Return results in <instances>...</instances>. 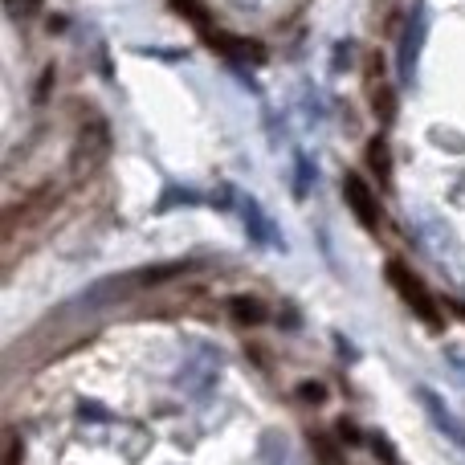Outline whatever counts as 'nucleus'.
Segmentation results:
<instances>
[{"label": "nucleus", "instance_id": "obj_1", "mask_svg": "<svg viewBox=\"0 0 465 465\" xmlns=\"http://www.w3.org/2000/svg\"><path fill=\"white\" fill-rule=\"evenodd\" d=\"M388 278H392V286L401 290V298L412 306V314L417 319H425L429 327H441V314H437V306H433V298H429V290L417 282V273L409 270L404 262H392L388 265Z\"/></svg>", "mask_w": 465, "mask_h": 465}, {"label": "nucleus", "instance_id": "obj_2", "mask_svg": "<svg viewBox=\"0 0 465 465\" xmlns=\"http://www.w3.org/2000/svg\"><path fill=\"white\" fill-rule=\"evenodd\" d=\"M343 193H347V204L360 213L363 225L376 229V225H380V204H376V196H371V188L363 184L360 176H347V180H343Z\"/></svg>", "mask_w": 465, "mask_h": 465}, {"label": "nucleus", "instance_id": "obj_3", "mask_svg": "<svg viewBox=\"0 0 465 465\" xmlns=\"http://www.w3.org/2000/svg\"><path fill=\"white\" fill-rule=\"evenodd\" d=\"M103 163V127H86L78 139V155H74V176H90Z\"/></svg>", "mask_w": 465, "mask_h": 465}, {"label": "nucleus", "instance_id": "obj_4", "mask_svg": "<svg viewBox=\"0 0 465 465\" xmlns=\"http://www.w3.org/2000/svg\"><path fill=\"white\" fill-rule=\"evenodd\" d=\"M368 163H371V172H376L380 180H392V163H388V147H384V139H371V147H368Z\"/></svg>", "mask_w": 465, "mask_h": 465}, {"label": "nucleus", "instance_id": "obj_5", "mask_svg": "<svg viewBox=\"0 0 465 465\" xmlns=\"http://www.w3.org/2000/svg\"><path fill=\"white\" fill-rule=\"evenodd\" d=\"M371 106H376V114H380V119H392V111H396V98L392 94H388V86H384V82H371Z\"/></svg>", "mask_w": 465, "mask_h": 465}, {"label": "nucleus", "instance_id": "obj_6", "mask_svg": "<svg viewBox=\"0 0 465 465\" xmlns=\"http://www.w3.org/2000/svg\"><path fill=\"white\" fill-rule=\"evenodd\" d=\"M232 311H237L241 314V319H245V322H257V319H262V306H257L253 302V298H237V302H232Z\"/></svg>", "mask_w": 465, "mask_h": 465}, {"label": "nucleus", "instance_id": "obj_7", "mask_svg": "<svg viewBox=\"0 0 465 465\" xmlns=\"http://www.w3.org/2000/svg\"><path fill=\"white\" fill-rule=\"evenodd\" d=\"M41 0H5V8H8V16H16V21H21V16H29L33 8H37Z\"/></svg>", "mask_w": 465, "mask_h": 465}, {"label": "nucleus", "instance_id": "obj_8", "mask_svg": "<svg viewBox=\"0 0 465 465\" xmlns=\"http://www.w3.org/2000/svg\"><path fill=\"white\" fill-rule=\"evenodd\" d=\"M21 461V450H16V441H8V461L5 465H16Z\"/></svg>", "mask_w": 465, "mask_h": 465}]
</instances>
